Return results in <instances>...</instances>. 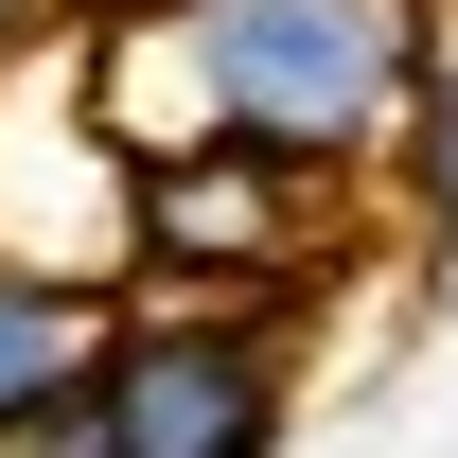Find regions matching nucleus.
<instances>
[{
	"mask_svg": "<svg viewBox=\"0 0 458 458\" xmlns=\"http://www.w3.org/2000/svg\"><path fill=\"white\" fill-rule=\"evenodd\" d=\"M123 283L106 265H36V247H0V458H36L89 388V352H106Z\"/></svg>",
	"mask_w": 458,
	"mask_h": 458,
	"instance_id": "4",
	"label": "nucleus"
},
{
	"mask_svg": "<svg viewBox=\"0 0 458 458\" xmlns=\"http://www.w3.org/2000/svg\"><path fill=\"white\" fill-rule=\"evenodd\" d=\"M405 229H423V247H458V36H441V71H423V89H405Z\"/></svg>",
	"mask_w": 458,
	"mask_h": 458,
	"instance_id": "5",
	"label": "nucleus"
},
{
	"mask_svg": "<svg viewBox=\"0 0 458 458\" xmlns=\"http://www.w3.org/2000/svg\"><path fill=\"white\" fill-rule=\"evenodd\" d=\"M441 0H106L89 106L123 159H265L335 194L405 141V89L441 71Z\"/></svg>",
	"mask_w": 458,
	"mask_h": 458,
	"instance_id": "1",
	"label": "nucleus"
},
{
	"mask_svg": "<svg viewBox=\"0 0 458 458\" xmlns=\"http://www.w3.org/2000/svg\"><path fill=\"white\" fill-rule=\"evenodd\" d=\"M318 247V194L265 159H123V265L106 283H159V300H212V283H300Z\"/></svg>",
	"mask_w": 458,
	"mask_h": 458,
	"instance_id": "3",
	"label": "nucleus"
},
{
	"mask_svg": "<svg viewBox=\"0 0 458 458\" xmlns=\"http://www.w3.org/2000/svg\"><path fill=\"white\" fill-rule=\"evenodd\" d=\"M283 423H300L283 300H123L36 458H283Z\"/></svg>",
	"mask_w": 458,
	"mask_h": 458,
	"instance_id": "2",
	"label": "nucleus"
},
{
	"mask_svg": "<svg viewBox=\"0 0 458 458\" xmlns=\"http://www.w3.org/2000/svg\"><path fill=\"white\" fill-rule=\"evenodd\" d=\"M54 18H71V0H0V71L36 54V36H54Z\"/></svg>",
	"mask_w": 458,
	"mask_h": 458,
	"instance_id": "6",
	"label": "nucleus"
}]
</instances>
